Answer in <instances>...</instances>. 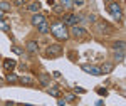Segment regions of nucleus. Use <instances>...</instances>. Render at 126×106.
Segmentation results:
<instances>
[{
	"instance_id": "nucleus-24",
	"label": "nucleus",
	"mask_w": 126,
	"mask_h": 106,
	"mask_svg": "<svg viewBox=\"0 0 126 106\" xmlns=\"http://www.w3.org/2000/svg\"><path fill=\"white\" fill-rule=\"evenodd\" d=\"M12 51H14V52H15V54H22V51H20L19 47H15V46H14V47H12Z\"/></svg>"
},
{
	"instance_id": "nucleus-20",
	"label": "nucleus",
	"mask_w": 126,
	"mask_h": 106,
	"mask_svg": "<svg viewBox=\"0 0 126 106\" xmlns=\"http://www.w3.org/2000/svg\"><path fill=\"white\" fill-rule=\"evenodd\" d=\"M61 5L64 9H72V0H61Z\"/></svg>"
},
{
	"instance_id": "nucleus-1",
	"label": "nucleus",
	"mask_w": 126,
	"mask_h": 106,
	"mask_svg": "<svg viewBox=\"0 0 126 106\" xmlns=\"http://www.w3.org/2000/svg\"><path fill=\"white\" fill-rule=\"evenodd\" d=\"M50 32H52V35L57 39V40H67V39H69L67 27H66L62 22H56V24H52Z\"/></svg>"
},
{
	"instance_id": "nucleus-13",
	"label": "nucleus",
	"mask_w": 126,
	"mask_h": 106,
	"mask_svg": "<svg viewBox=\"0 0 126 106\" xmlns=\"http://www.w3.org/2000/svg\"><path fill=\"white\" fill-rule=\"evenodd\" d=\"M19 81L24 84V86H32L34 84V79L32 77H29V76H22V77H19Z\"/></svg>"
},
{
	"instance_id": "nucleus-8",
	"label": "nucleus",
	"mask_w": 126,
	"mask_h": 106,
	"mask_svg": "<svg viewBox=\"0 0 126 106\" xmlns=\"http://www.w3.org/2000/svg\"><path fill=\"white\" fill-rule=\"evenodd\" d=\"M42 22H46V17H44L42 14H34V17H32V25L39 27Z\"/></svg>"
},
{
	"instance_id": "nucleus-16",
	"label": "nucleus",
	"mask_w": 126,
	"mask_h": 106,
	"mask_svg": "<svg viewBox=\"0 0 126 106\" xmlns=\"http://www.w3.org/2000/svg\"><path fill=\"white\" fill-rule=\"evenodd\" d=\"M50 96H54V98H59L61 96V91H59V88H49V91H47Z\"/></svg>"
},
{
	"instance_id": "nucleus-2",
	"label": "nucleus",
	"mask_w": 126,
	"mask_h": 106,
	"mask_svg": "<svg viewBox=\"0 0 126 106\" xmlns=\"http://www.w3.org/2000/svg\"><path fill=\"white\" fill-rule=\"evenodd\" d=\"M94 27H96V30L99 32V34H104V35L113 34V30H114V29H113V25H111V24H108L106 20H97Z\"/></svg>"
},
{
	"instance_id": "nucleus-3",
	"label": "nucleus",
	"mask_w": 126,
	"mask_h": 106,
	"mask_svg": "<svg viewBox=\"0 0 126 106\" xmlns=\"http://www.w3.org/2000/svg\"><path fill=\"white\" fill-rule=\"evenodd\" d=\"M62 54V47L59 46V44H54V46H49L47 49H46V57L47 59H56V57H59Z\"/></svg>"
},
{
	"instance_id": "nucleus-11",
	"label": "nucleus",
	"mask_w": 126,
	"mask_h": 106,
	"mask_svg": "<svg viewBox=\"0 0 126 106\" xmlns=\"http://www.w3.org/2000/svg\"><path fill=\"white\" fill-rule=\"evenodd\" d=\"M37 49H39V46H37V42H35V40H29V42H27V52L35 54V52H37Z\"/></svg>"
},
{
	"instance_id": "nucleus-7",
	"label": "nucleus",
	"mask_w": 126,
	"mask_h": 106,
	"mask_svg": "<svg viewBox=\"0 0 126 106\" xmlns=\"http://www.w3.org/2000/svg\"><path fill=\"white\" fill-rule=\"evenodd\" d=\"M71 34H72L74 37H86V35H87V30L84 29V27H79V25H72Z\"/></svg>"
},
{
	"instance_id": "nucleus-22",
	"label": "nucleus",
	"mask_w": 126,
	"mask_h": 106,
	"mask_svg": "<svg viewBox=\"0 0 126 106\" xmlns=\"http://www.w3.org/2000/svg\"><path fill=\"white\" fill-rule=\"evenodd\" d=\"M0 30H5V32H9V30H10L9 24H5L3 20H0Z\"/></svg>"
},
{
	"instance_id": "nucleus-21",
	"label": "nucleus",
	"mask_w": 126,
	"mask_h": 106,
	"mask_svg": "<svg viewBox=\"0 0 126 106\" xmlns=\"http://www.w3.org/2000/svg\"><path fill=\"white\" fill-rule=\"evenodd\" d=\"M17 81H19V77L15 76V74H9V76H7V83H10V84H12V83H17Z\"/></svg>"
},
{
	"instance_id": "nucleus-14",
	"label": "nucleus",
	"mask_w": 126,
	"mask_h": 106,
	"mask_svg": "<svg viewBox=\"0 0 126 106\" xmlns=\"http://www.w3.org/2000/svg\"><path fill=\"white\" fill-rule=\"evenodd\" d=\"M27 9H29L30 12H39V10H40V3H39V2H32V3H29Z\"/></svg>"
},
{
	"instance_id": "nucleus-10",
	"label": "nucleus",
	"mask_w": 126,
	"mask_h": 106,
	"mask_svg": "<svg viewBox=\"0 0 126 106\" xmlns=\"http://www.w3.org/2000/svg\"><path fill=\"white\" fill-rule=\"evenodd\" d=\"M99 69H101V74H109V72H113L114 64H113V62H104V64H103Z\"/></svg>"
},
{
	"instance_id": "nucleus-9",
	"label": "nucleus",
	"mask_w": 126,
	"mask_h": 106,
	"mask_svg": "<svg viewBox=\"0 0 126 106\" xmlns=\"http://www.w3.org/2000/svg\"><path fill=\"white\" fill-rule=\"evenodd\" d=\"M15 64H17V62H15L14 59H5V61H3V69H5L7 72H10V71L15 69Z\"/></svg>"
},
{
	"instance_id": "nucleus-19",
	"label": "nucleus",
	"mask_w": 126,
	"mask_h": 106,
	"mask_svg": "<svg viewBox=\"0 0 126 106\" xmlns=\"http://www.w3.org/2000/svg\"><path fill=\"white\" fill-rule=\"evenodd\" d=\"M9 10H10V3L9 2H0V12L5 14V12H9Z\"/></svg>"
},
{
	"instance_id": "nucleus-23",
	"label": "nucleus",
	"mask_w": 126,
	"mask_h": 106,
	"mask_svg": "<svg viewBox=\"0 0 126 106\" xmlns=\"http://www.w3.org/2000/svg\"><path fill=\"white\" fill-rule=\"evenodd\" d=\"M97 93H99V94H103V96H106V94H108L104 88H99V89H97Z\"/></svg>"
},
{
	"instance_id": "nucleus-12",
	"label": "nucleus",
	"mask_w": 126,
	"mask_h": 106,
	"mask_svg": "<svg viewBox=\"0 0 126 106\" xmlns=\"http://www.w3.org/2000/svg\"><path fill=\"white\" fill-rule=\"evenodd\" d=\"M39 81H40V84H42L44 88H47L49 83H50V77H49V74H40V76H39Z\"/></svg>"
},
{
	"instance_id": "nucleus-29",
	"label": "nucleus",
	"mask_w": 126,
	"mask_h": 106,
	"mask_svg": "<svg viewBox=\"0 0 126 106\" xmlns=\"http://www.w3.org/2000/svg\"><path fill=\"white\" fill-rule=\"evenodd\" d=\"M3 15H5V14H3V12H0V20H3Z\"/></svg>"
},
{
	"instance_id": "nucleus-5",
	"label": "nucleus",
	"mask_w": 126,
	"mask_h": 106,
	"mask_svg": "<svg viewBox=\"0 0 126 106\" xmlns=\"http://www.w3.org/2000/svg\"><path fill=\"white\" fill-rule=\"evenodd\" d=\"M79 20H81V17H78L76 14H67V15L64 17V22H62V24H64V25H76Z\"/></svg>"
},
{
	"instance_id": "nucleus-4",
	"label": "nucleus",
	"mask_w": 126,
	"mask_h": 106,
	"mask_svg": "<svg viewBox=\"0 0 126 106\" xmlns=\"http://www.w3.org/2000/svg\"><path fill=\"white\" fill-rule=\"evenodd\" d=\"M108 12H109L116 20H119V19H121V15H123L121 5H119L118 2H111V3H108Z\"/></svg>"
},
{
	"instance_id": "nucleus-25",
	"label": "nucleus",
	"mask_w": 126,
	"mask_h": 106,
	"mask_svg": "<svg viewBox=\"0 0 126 106\" xmlns=\"http://www.w3.org/2000/svg\"><path fill=\"white\" fill-rule=\"evenodd\" d=\"M57 105L59 106H66V99H57Z\"/></svg>"
},
{
	"instance_id": "nucleus-28",
	"label": "nucleus",
	"mask_w": 126,
	"mask_h": 106,
	"mask_svg": "<svg viewBox=\"0 0 126 106\" xmlns=\"http://www.w3.org/2000/svg\"><path fill=\"white\" fill-rule=\"evenodd\" d=\"M96 106H104V105H103V101H97V103H96Z\"/></svg>"
},
{
	"instance_id": "nucleus-27",
	"label": "nucleus",
	"mask_w": 126,
	"mask_h": 106,
	"mask_svg": "<svg viewBox=\"0 0 126 106\" xmlns=\"http://www.w3.org/2000/svg\"><path fill=\"white\" fill-rule=\"evenodd\" d=\"M24 2H25V0H15V5H22Z\"/></svg>"
},
{
	"instance_id": "nucleus-26",
	"label": "nucleus",
	"mask_w": 126,
	"mask_h": 106,
	"mask_svg": "<svg viewBox=\"0 0 126 106\" xmlns=\"http://www.w3.org/2000/svg\"><path fill=\"white\" fill-rule=\"evenodd\" d=\"M66 99H67V101H72V99H74V94H67V98H66Z\"/></svg>"
},
{
	"instance_id": "nucleus-15",
	"label": "nucleus",
	"mask_w": 126,
	"mask_h": 106,
	"mask_svg": "<svg viewBox=\"0 0 126 106\" xmlns=\"http://www.w3.org/2000/svg\"><path fill=\"white\" fill-rule=\"evenodd\" d=\"M37 29H39L40 34H47V32H49V24H47V22H42Z\"/></svg>"
},
{
	"instance_id": "nucleus-17",
	"label": "nucleus",
	"mask_w": 126,
	"mask_h": 106,
	"mask_svg": "<svg viewBox=\"0 0 126 106\" xmlns=\"http://www.w3.org/2000/svg\"><path fill=\"white\" fill-rule=\"evenodd\" d=\"M113 49H114V51H125V42H123V40L114 42V44H113Z\"/></svg>"
},
{
	"instance_id": "nucleus-6",
	"label": "nucleus",
	"mask_w": 126,
	"mask_h": 106,
	"mask_svg": "<svg viewBox=\"0 0 126 106\" xmlns=\"http://www.w3.org/2000/svg\"><path fill=\"white\" fill-rule=\"evenodd\" d=\"M81 68H82L84 72H89V74H93V76H101V69L97 68V66H91V64L87 66V64H82Z\"/></svg>"
},
{
	"instance_id": "nucleus-18",
	"label": "nucleus",
	"mask_w": 126,
	"mask_h": 106,
	"mask_svg": "<svg viewBox=\"0 0 126 106\" xmlns=\"http://www.w3.org/2000/svg\"><path fill=\"white\" fill-rule=\"evenodd\" d=\"M114 59H116L118 62H121L125 59V51H114Z\"/></svg>"
}]
</instances>
